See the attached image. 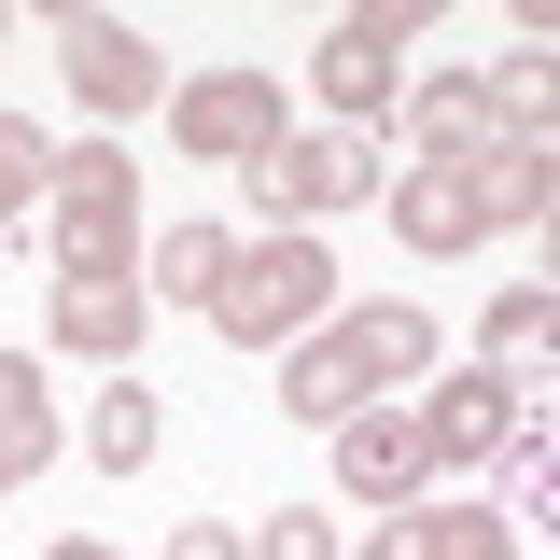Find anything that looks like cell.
Segmentation results:
<instances>
[{"instance_id":"obj_16","label":"cell","mask_w":560,"mask_h":560,"mask_svg":"<svg viewBox=\"0 0 560 560\" xmlns=\"http://www.w3.org/2000/svg\"><path fill=\"white\" fill-rule=\"evenodd\" d=\"M43 463H57V393H43L28 350H0V490L43 477Z\"/></svg>"},{"instance_id":"obj_17","label":"cell","mask_w":560,"mask_h":560,"mask_svg":"<svg viewBox=\"0 0 560 560\" xmlns=\"http://www.w3.org/2000/svg\"><path fill=\"white\" fill-rule=\"evenodd\" d=\"M224 253H238L224 224H168V238L140 253V294H168V308H210V294H224Z\"/></svg>"},{"instance_id":"obj_21","label":"cell","mask_w":560,"mask_h":560,"mask_svg":"<svg viewBox=\"0 0 560 560\" xmlns=\"http://www.w3.org/2000/svg\"><path fill=\"white\" fill-rule=\"evenodd\" d=\"M238 547L253 560H337V518H323V504H280L267 533H238Z\"/></svg>"},{"instance_id":"obj_22","label":"cell","mask_w":560,"mask_h":560,"mask_svg":"<svg viewBox=\"0 0 560 560\" xmlns=\"http://www.w3.org/2000/svg\"><path fill=\"white\" fill-rule=\"evenodd\" d=\"M434 560H518V547H504L490 504H434Z\"/></svg>"},{"instance_id":"obj_26","label":"cell","mask_w":560,"mask_h":560,"mask_svg":"<svg viewBox=\"0 0 560 560\" xmlns=\"http://www.w3.org/2000/svg\"><path fill=\"white\" fill-rule=\"evenodd\" d=\"M0 28H14V14H0Z\"/></svg>"},{"instance_id":"obj_12","label":"cell","mask_w":560,"mask_h":560,"mask_svg":"<svg viewBox=\"0 0 560 560\" xmlns=\"http://www.w3.org/2000/svg\"><path fill=\"white\" fill-rule=\"evenodd\" d=\"M280 407H294V420H323V434H337L350 407H378V378H364V350H350L337 323H323V337H294V350H280Z\"/></svg>"},{"instance_id":"obj_15","label":"cell","mask_w":560,"mask_h":560,"mask_svg":"<svg viewBox=\"0 0 560 560\" xmlns=\"http://www.w3.org/2000/svg\"><path fill=\"white\" fill-rule=\"evenodd\" d=\"M463 183H477L490 224H547V210H560V140H490Z\"/></svg>"},{"instance_id":"obj_7","label":"cell","mask_w":560,"mask_h":560,"mask_svg":"<svg viewBox=\"0 0 560 560\" xmlns=\"http://www.w3.org/2000/svg\"><path fill=\"white\" fill-rule=\"evenodd\" d=\"M420 448H434V463H490V448H504V434H518V420H533V378H490V364H463V378H420Z\"/></svg>"},{"instance_id":"obj_14","label":"cell","mask_w":560,"mask_h":560,"mask_svg":"<svg viewBox=\"0 0 560 560\" xmlns=\"http://www.w3.org/2000/svg\"><path fill=\"white\" fill-rule=\"evenodd\" d=\"M547 337H560V294H547V280H504V294H490V323H477V364L547 393Z\"/></svg>"},{"instance_id":"obj_19","label":"cell","mask_w":560,"mask_h":560,"mask_svg":"<svg viewBox=\"0 0 560 560\" xmlns=\"http://www.w3.org/2000/svg\"><path fill=\"white\" fill-rule=\"evenodd\" d=\"M43 168H57V140L28 127V113H0V224H28V210H43Z\"/></svg>"},{"instance_id":"obj_24","label":"cell","mask_w":560,"mask_h":560,"mask_svg":"<svg viewBox=\"0 0 560 560\" xmlns=\"http://www.w3.org/2000/svg\"><path fill=\"white\" fill-rule=\"evenodd\" d=\"M168 560H253V547H238L224 518H183V533H168Z\"/></svg>"},{"instance_id":"obj_6","label":"cell","mask_w":560,"mask_h":560,"mask_svg":"<svg viewBox=\"0 0 560 560\" xmlns=\"http://www.w3.org/2000/svg\"><path fill=\"white\" fill-rule=\"evenodd\" d=\"M57 70H70V98H84V113H113V127L168 98V70H154V43H140L127 14H57Z\"/></svg>"},{"instance_id":"obj_13","label":"cell","mask_w":560,"mask_h":560,"mask_svg":"<svg viewBox=\"0 0 560 560\" xmlns=\"http://www.w3.org/2000/svg\"><path fill=\"white\" fill-rule=\"evenodd\" d=\"M337 337L364 350V378H378V393H420V378H434V308H407V294H364Z\"/></svg>"},{"instance_id":"obj_18","label":"cell","mask_w":560,"mask_h":560,"mask_svg":"<svg viewBox=\"0 0 560 560\" xmlns=\"http://www.w3.org/2000/svg\"><path fill=\"white\" fill-rule=\"evenodd\" d=\"M84 463H98V477H140V463H154V393H140V378H113V393L84 407Z\"/></svg>"},{"instance_id":"obj_10","label":"cell","mask_w":560,"mask_h":560,"mask_svg":"<svg viewBox=\"0 0 560 560\" xmlns=\"http://www.w3.org/2000/svg\"><path fill=\"white\" fill-rule=\"evenodd\" d=\"M140 323H154V294H140V280H43V337L84 350V364H127Z\"/></svg>"},{"instance_id":"obj_5","label":"cell","mask_w":560,"mask_h":560,"mask_svg":"<svg viewBox=\"0 0 560 560\" xmlns=\"http://www.w3.org/2000/svg\"><path fill=\"white\" fill-rule=\"evenodd\" d=\"M168 140H183L197 168H253V154L280 140V84L267 70H197V84L168 98Z\"/></svg>"},{"instance_id":"obj_4","label":"cell","mask_w":560,"mask_h":560,"mask_svg":"<svg viewBox=\"0 0 560 560\" xmlns=\"http://www.w3.org/2000/svg\"><path fill=\"white\" fill-rule=\"evenodd\" d=\"M420 28H434L420 0H378V14H337V28H323L308 84H323V113H337L350 140H364L378 113H393V98H407V43H420Z\"/></svg>"},{"instance_id":"obj_11","label":"cell","mask_w":560,"mask_h":560,"mask_svg":"<svg viewBox=\"0 0 560 560\" xmlns=\"http://www.w3.org/2000/svg\"><path fill=\"white\" fill-rule=\"evenodd\" d=\"M378 197H393V238L407 253H477L490 238V210H477L463 168H378Z\"/></svg>"},{"instance_id":"obj_23","label":"cell","mask_w":560,"mask_h":560,"mask_svg":"<svg viewBox=\"0 0 560 560\" xmlns=\"http://www.w3.org/2000/svg\"><path fill=\"white\" fill-rule=\"evenodd\" d=\"M364 560H434V504H393V518L364 533Z\"/></svg>"},{"instance_id":"obj_20","label":"cell","mask_w":560,"mask_h":560,"mask_svg":"<svg viewBox=\"0 0 560 560\" xmlns=\"http://www.w3.org/2000/svg\"><path fill=\"white\" fill-rule=\"evenodd\" d=\"M490 477H504V504H533V518H560L547 490H560V448H547V420H518L504 448H490Z\"/></svg>"},{"instance_id":"obj_8","label":"cell","mask_w":560,"mask_h":560,"mask_svg":"<svg viewBox=\"0 0 560 560\" xmlns=\"http://www.w3.org/2000/svg\"><path fill=\"white\" fill-rule=\"evenodd\" d=\"M337 490H350V504H378V518L420 504V490H434L420 420H407V407H350V420H337Z\"/></svg>"},{"instance_id":"obj_9","label":"cell","mask_w":560,"mask_h":560,"mask_svg":"<svg viewBox=\"0 0 560 560\" xmlns=\"http://www.w3.org/2000/svg\"><path fill=\"white\" fill-rule=\"evenodd\" d=\"M407 140H420V168H477L490 140H504V113H490L477 70H420L407 84Z\"/></svg>"},{"instance_id":"obj_25","label":"cell","mask_w":560,"mask_h":560,"mask_svg":"<svg viewBox=\"0 0 560 560\" xmlns=\"http://www.w3.org/2000/svg\"><path fill=\"white\" fill-rule=\"evenodd\" d=\"M43 560H127V547H98V533H57V547H43Z\"/></svg>"},{"instance_id":"obj_3","label":"cell","mask_w":560,"mask_h":560,"mask_svg":"<svg viewBox=\"0 0 560 560\" xmlns=\"http://www.w3.org/2000/svg\"><path fill=\"white\" fill-rule=\"evenodd\" d=\"M238 183H253V210H267V224H294V238H308L323 210H364V197H378V154H364L350 127H280Z\"/></svg>"},{"instance_id":"obj_2","label":"cell","mask_w":560,"mask_h":560,"mask_svg":"<svg viewBox=\"0 0 560 560\" xmlns=\"http://www.w3.org/2000/svg\"><path fill=\"white\" fill-rule=\"evenodd\" d=\"M323 308H337V253H323V238H294V224H267L253 253H224V294H210V323H224L238 350L323 337Z\"/></svg>"},{"instance_id":"obj_1","label":"cell","mask_w":560,"mask_h":560,"mask_svg":"<svg viewBox=\"0 0 560 560\" xmlns=\"http://www.w3.org/2000/svg\"><path fill=\"white\" fill-rule=\"evenodd\" d=\"M57 197V280H140V154L127 140H70L43 168Z\"/></svg>"}]
</instances>
